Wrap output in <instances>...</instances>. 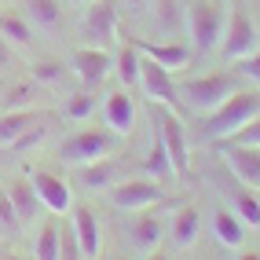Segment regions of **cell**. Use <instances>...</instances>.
<instances>
[{"label": "cell", "instance_id": "cell-16", "mask_svg": "<svg viewBox=\"0 0 260 260\" xmlns=\"http://www.w3.org/2000/svg\"><path fill=\"white\" fill-rule=\"evenodd\" d=\"M223 165H228L231 180L246 183L249 190H260V147H231V143H216Z\"/></svg>", "mask_w": 260, "mask_h": 260}, {"label": "cell", "instance_id": "cell-31", "mask_svg": "<svg viewBox=\"0 0 260 260\" xmlns=\"http://www.w3.org/2000/svg\"><path fill=\"white\" fill-rule=\"evenodd\" d=\"M37 95H41V88H37L29 77H26V81H15L11 88H8V95H4V107H8V110H26L29 103H37Z\"/></svg>", "mask_w": 260, "mask_h": 260}, {"label": "cell", "instance_id": "cell-15", "mask_svg": "<svg viewBox=\"0 0 260 260\" xmlns=\"http://www.w3.org/2000/svg\"><path fill=\"white\" fill-rule=\"evenodd\" d=\"M198 235H202V209L194 202H180L169 216V231H165L169 246L176 253H187V249H194Z\"/></svg>", "mask_w": 260, "mask_h": 260}, {"label": "cell", "instance_id": "cell-13", "mask_svg": "<svg viewBox=\"0 0 260 260\" xmlns=\"http://www.w3.org/2000/svg\"><path fill=\"white\" fill-rule=\"evenodd\" d=\"M70 228H74V238H77V249H81V260H99V246H103V228H99V216L88 202H74L70 205Z\"/></svg>", "mask_w": 260, "mask_h": 260}, {"label": "cell", "instance_id": "cell-34", "mask_svg": "<svg viewBox=\"0 0 260 260\" xmlns=\"http://www.w3.org/2000/svg\"><path fill=\"white\" fill-rule=\"evenodd\" d=\"M235 70H238L242 77H246V81H253L256 88H260V48L253 51V55H246V59H242V62L235 66Z\"/></svg>", "mask_w": 260, "mask_h": 260}, {"label": "cell", "instance_id": "cell-14", "mask_svg": "<svg viewBox=\"0 0 260 260\" xmlns=\"http://www.w3.org/2000/svg\"><path fill=\"white\" fill-rule=\"evenodd\" d=\"M140 88L147 92L150 103H161V107H180L176 95V81H172V70H165L161 62H154L147 55H140Z\"/></svg>", "mask_w": 260, "mask_h": 260}, {"label": "cell", "instance_id": "cell-3", "mask_svg": "<svg viewBox=\"0 0 260 260\" xmlns=\"http://www.w3.org/2000/svg\"><path fill=\"white\" fill-rule=\"evenodd\" d=\"M253 117H260V88H238L228 103H223L220 110H213L209 117H205V140L209 143H220V140H228L231 132H238L242 125H249Z\"/></svg>", "mask_w": 260, "mask_h": 260}, {"label": "cell", "instance_id": "cell-37", "mask_svg": "<svg viewBox=\"0 0 260 260\" xmlns=\"http://www.w3.org/2000/svg\"><path fill=\"white\" fill-rule=\"evenodd\" d=\"M0 260H33V256H29V253H19V249H11V246H8V249H0Z\"/></svg>", "mask_w": 260, "mask_h": 260}, {"label": "cell", "instance_id": "cell-4", "mask_svg": "<svg viewBox=\"0 0 260 260\" xmlns=\"http://www.w3.org/2000/svg\"><path fill=\"white\" fill-rule=\"evenodd\" d=\"M125 143L117 132H110L107 125L103 128H81V132H70L66 140L59 143V161L62 165H88V161H99V158H110V154H117V147Z\"/></svg>", "mask_w": 260, "mask_h": 260}, {"label": "cell", "instance_id": "cell-40", "mask_svg": "<svg viewBox=\"0 0 260 260\" xmlns=\"http://www.w3.org/2000/svg\"><path fill=\"white\" fill-rule=\"evenodd\" d=\"M147 260H172V256H169L165 249H150V253H147Z\"/></svg>", "mask_w": 260, "mask_h": 260}, {"label": "cell", "instance_id": "cell-10", "mask_svg": "<svg viewBox=\"0 0 260 260\" xmlns=\"http://www.w3.org/2000/svg\"><path fill=\"white\" fill-rule=\"evenodd\" d=\"M66 66H70V74H77L81 88H95V92L107 84V77H114V55H110V48L81 44V48L70 51Z\"/></svg>", "mask_w": 260, "mask_h": 260}, {"label": "cell", "instance_id": "cell-33", "mask_svg": "<svg viewBox=\"0 0 260 260\" xmlns=\"http://www.w3.org/2000/svg\"><path fill=\"white\" fill-rule=\"evenodd\" d=\"M220 143H231V147H260V117H253L249 125H242L238 132H231L228 140H220Z\"/></svg>", "mask_w": 260, "mask_h": 260}, {"label": "cell", "instance_id": "cell-11", "mask_svg": "<svg viewBox=\"0 0 260 260\" xmlns=\"http://www.w3.org/2000/svg\"><path fill=\"white\" fill-rule=\"evenodd\" d=\"M99 114H103V125H107L110 132H117L121 140H128V136L136 132V121H140V107H136L132 88H121L117 84V88L103 92Z\"/></svg>", "mask_w": 260, "mask_h": 260}, {"label": "cell", "instance_id": "cell-36", "mask_svg": "<svg viewBox=\"0 0 260 260\" xmlns=\"http://www.w3.org/2000/svg\"><path fill=\"white\" fill-rule=\"evenodd\" d=\"M117 8H125L132 15H150V0H117Z\"/></svg>", "mask_w": 260, "mask_h": 260}, {"label": "cell", "instance_id": "cell-18", "mask_svg": "<svg viewBox=\"0 0 260 260\" xmlns=\"http://www.w3.org/2000/svg\"><path fill=\"white\" fill-rule=\"evenodd\" d=\"M128 41L140 48V55H147V59H154V62H161L165 70H183V66L190 62V44H180V41H147V37H136V33H128Z\"/></svg>", "mask_w": 260, "mask_h": 260}, {"label": "cell", "instance_id": "cell-25", "mask_svg": "<svg viewBox=\"0 0 260 260\" xmlns=\"http://www.w3.org/2000/svg\"><path fill=\"white\" fill-rule=\"evenodd\" d=\"M150 19L165 41L183 33V4L180 0H150Z\"/></svg>", "mask_w": 260, "mask_h": 260}, {"label": "cell", "instance_id": "cell-17", "mask_svg": "<svg viewBox=\"0 0 260 260\" xmlns=\"http://www.w3.org/2000/svg\"><path fill=\"white\" fill-rule=\"evenodd\" d=\"M48 117H51V110H44V107L4 110V114H0V150H11L26 132H33V128H37L41 121H48Z\"/></svg>", "mask_w": 260, "mask_h": 260}, {"label": "cell", "instance_id": "cell-7", "mask_svg": "<svg viewBox=\"0 0 260 260\" xmlns=\"http://www.w3.org/2000/svg\"><path fill=\"white\" fill-rule=\"evenodd\" d=\"M81 41L84 44H92V48H110L117 41V33H121V15H117V0H92L88 8H81Z\"/></svg>", "mask_w": 260, "mask_h": 260}, {"label": "cell", "instance_id": "cell-38", "mask_svg": "<svg viewBox=\"0 0 260 260\" xmlns=\"http://www.w3.org/2000/svg\"><path fill=\"white\" fill-rule=\"evenodd\" d=\"M235 260H260L256 249H235Z\"/></svg>", "mask_w": 260, "mask_h": 260}, {"label": "cell", "instance_id": "cell-39", "mask_svg": "<svg viewBox=\"0 0 260 260\" xmlns=\"http://www.w3.org/2000/svg\"><path fill=\"white\" fill-rule=\"evenodd\" d=\"M59 4H62V8H88L92 0H59Z\"/></svg>", "mask_w": 260, "mask_h": 260}, {"label": "cell", "instance_id": "cell-21", "mask_svg": "<svg viewBox=\"0 0 260 260\" xmlns=\"http://www.w3.org/2000/svg\"><path fill=\"white\" fill-rule=\"evenodd\" d=\"M22 15L29 19V26L37 29V33H62V26H66V8L59 4V0H22Z\"/></svg>", "mask_w": 260, "mask_h": 260}, {"label": "cell", "instance_id": "cell-41", "mask_svg": "<svg viewBox=\"0 0 260 260\" xmlns=\"http://www.w3.org/2000/svg\"><path fill=\"white\" fill-rule=\"evenodd\" d=\"M110 260H128V256H125V253H114V256H110Z\"/></svg>", "mask_w": 260, "mask_h": 260}, {"label": "cell", "instance_id": "cell-9", "mask_svg": "<svg viewBox=\"0 0 260 260\" xmlns=\"http://www.w3.org/2000/svg\"><path fill=\"white\" fill-rule=\"evenodd\" d=\"M169 216H172V209L165 202H158V205H147V209H140V213H128V223H125V235H128V242L136 249H158V242L165 238V231H169Z\"/></svg>", "mask_w": 260, "mask_h": 260}, {"label": "cell", "instance_id": "cell-20", "mask_svg": "<svg viewBox=\"0 0 260 260\" xmlns=\"http://www.w3.org/2000/svg\"><path fill=\"white\" fill-rule=\"evenodd\" d=\"M117 180H121V161H114V154L74 169V183L81 190H88V194H103V190H110Z\"/></svg>", "mask_w": 260, "mask_h": 260}, {"label": "cell", "instance_id": "cell-23", "mask_svg": "<svg viewBox=\"0 0 260 260\" xmlns=\"http://www.w3.org/2000/svg\"><path fill=\"white\" fill-rule=\"evenodd\" d=\"M33 260H59V246H62V216H44L37 220V228H33Z\"/></svg>", "mask_w": 260, "mask_h": 260}, {"label": "cell", "instance_id": "cell-1", "mask_svg": "<svg viewBox=\"0 0 260 260\" xmlns=\"http://www.w3.org/2000/svg\"><path fill=\"white\" fill-rule=\"evenodd\" d=\"M246 77L238 70H213V74H198V77H187L176 84V95H180V107L194 110V114H205L209 117L213 110H220L238 88H246Z\"/></svg>", "mask_w": 260, "mask_h": 260}, {"label": "cell", "instance_id": "cell-27", "mask_svg": "<svg viewBox=\"0 0 260 260\" xmlns=\"http://www.w3.org/2000/svg\"><path fill=\"white\" fill-rule=\"evenodd\" d=\"M29 81L37 84V88H62V84L70 81V66L59 62V59H51V55L33 59L29 62Z\"/></svg>", "mask_w": 260, "mask_h": 260}, {"label": "cell", "instance_id": "cell-30", "mask_svg": "<svg viewBox=\"0 0 260 260\" xmlns=\"http://www.w3.org/2000/svg\"><path fill=\"white\" fill-rule=\"evenodd\" d=\"M114 77L121 81V88L140 84V48H136L128 37H125V44L117 48V55H114Z\"/></svg>", "mask_w": 260, "mask_h": 260}, {"label": "cell", "instance_id": "cell-29", "mask_svg": "<svg viewBox=\"0 0 260 260\" xmlns=\"http://www.w3.org/2000/svg\"><path fill=\"white\" fill-rule=\"evenodd\" d=\"M143 176H150V180H169V176H176L169 150H165L161 136L154 132V128H150V147H147V158H143Z\"/></svg>", "mask_w": 260, "mask_h": 260}, {"label": "cell", "instance_id": "cell-6", "mask_svg": "<svg viewBox=\"0 0 260 260\" xmlns=\"http://www.w3.org/2000/svg\"><path fill=\"white\" fill-rule=\"evenodd\" d=\"M150 128L161 136V143L172 158V169H176V176H187L190 172V143H187V125L183 117L172 110V107H161V103H150Z\"/></svg>", "mask_w": 260, "mask_h": 260}, {"label": "cell", "instance_id": "cell-26", "mask_svg": "<svg viewBox=\"0 0 260 260\" xmlns=\"http://www.w3.org/2000/svg\"><path fill=\"white\" fill-rule=\"evenodd\" d=\"M228 198H231V213L246 223V228H253V231H260V198H256V190H249L246 183H231V190H228Z\"/></svg>", "mask_w": 260, "mask_h": 260}, {"label": "cell", "instance_id": "cell-24", "mask_svg": "<svg viewBox=\"0 0 260 260\" xmlns=\"http://www.w3.org/2000/svg\"><path fill=\"white\" fill-rule=\"evenodd\" d=\"M209 228H213V238L223 249H242L246 246V223H242L231 209H213Z\"/></svg>", "mask_w": 260, "mask_h": 260}, {"label": "cell", "instance_id": "cell-2", "mask_svg": "<svg viewBox=\"0 0 260 260\" xmlns=\"http://www.w3.org/2000/svg\"><path fill=\"white\" fill-rule=\"evenodd\" d=\"M228 0H187L183 4V29L194 51L209 55L223 44V29H228Z\"/></svg>", "mask_w": 260, "mask_h": 260}, {"label": "cell", "instance_id": "cell-22", "mask_svg": "<svg viewBox=\"0 0 260 260\" xmlns=\"http://www.w3.org/2000/svg\"><path fill=\"white\" fill-rule=\"evenodd\" d=\"M0 37H4L15 51H29L41 33L29 26V19L22 15V8H0Z\"/></svg>", "mask_w": 260, "mask_h": 260}, {"label": "cell", "instance_id": "cell-8", "mask_svg": "<svg viewBox=\"0 0 260 260\" xmlns=\"http://www.w3.org/2000/svg\"><path fill=\"white\" fill-rule=\"evenodd\" d=\"M107 198L121 213H140L147 205L165 202V187H161V180H150V176H121L107 190Z\"/></svg>", "mask_w": 260, "mask_h": 260}, {"label": "cell", "instance_id": "cell-19", "mask_svg": "<svg viewBox=\"0 0 260 260\" xmlns=\"http://www.w3.org/2000/svg\"><path fill=\"white\" fill-rule=\"evenodd\" d=\"M4 190H8V198H11V205H15L19 228H22V231H33V228H37V220L44 216V205H41V198H37V190H33V183H29L26 176H15Z\"/></svg>", "mask_w": 260, "mask_h": 260}, {"label": "cell", "instance_id": "cell-5", "mask_svg": "<svg viewBox=\"0 0 260 260\" xmlns=\"http://www.w3.org/2000/svg\"><path fill=\"white\" fill-rule=\"evenodd\" d=\"M260 48V26L256 19L246 11L242 0H231V11H228V29H223V44H220V55L228 66H238L246 55Z\"/></svg>", "mask_w": 260, "mask_h": 260}, {"label": "cell", "instance_id": "cell-28", "mask_svg": "<svg viewBox=\"0 0 260 260\" xmlns=\"http://www.w3.org/2000/svg\"><path fill=\"white\" fill-rule=\"evenodd\" d=\"M99 99H103V92H95V88H74V92H66L62 117L66 121H88L92 114H99Z\"/></svg>", "mask_w": 260, "mask_h": 260}, {"label": "cell", "instance_id": "cell-35", "mask_svg": "<svg viewBox=\"0 0 260 260\" xmlns=\"http://www.w3.org/2000/svg\"><path fill=\"white\" fill-rule=\"evenodd\" d=\"M15 59H19V51L0 37V74H11V70H15Z\"/></svg>", "mask_w": 260, "mask_h": 260}, {"label": "cell", "instance_id": "cell-12", "mask_svg": "<svg viewBox=\"0 0 260 260\" xmlns=\"http://www.w3.org/2000/svg\"><path fill=\"white\" fill-rule=\"evenodd\" d=\"M26 180L33 183V190H37L44 213H51V216H66V213H70L74 187H70L66 176H59V172H51V169H29Z\"/></svg>", "mask_w": 260, "mask_h": 260}, {"label": "cell", "instance_id": "cell-32", "mask_svg": "<svg viewBox=\"0 0 260 260\" xmlns=\"http://www.w3.org/2000/svg\"><path fill=\"white\" fill-rule=\"evenodd\" d=\"M0 235H4V238L22 235L19 216H15V205H11V198H8V190H4V187H0Z\"/></svg>", "mask_w": 260, "mask_h": 260}]
</instances>
